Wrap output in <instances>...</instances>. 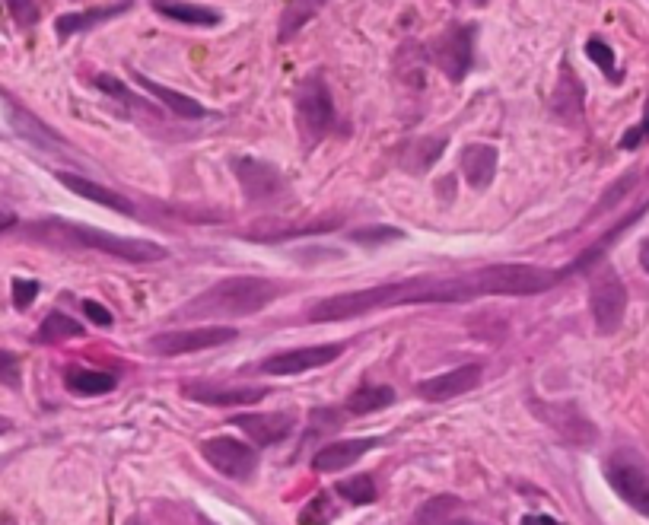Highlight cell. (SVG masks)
Masks as SVG:
<instances>
[{
  "label": "cell",
  "instance_id": "7402d4cb",
  "mask_svg": "<svg viewBox=\"0 0 649 525\" xmlns=\"http://www.w3.org/2000/svg\"><path fill=\"white\" fill-rule=\"evenodd\" d=\"M134 80L144 86L150 96L160 99L172 115L188 118V121H195V118H204V115H207V109H204L198 99H191V96H185V93H179V90H169V86L156 83V80H150V77H144V74H134Z\"/></svg>",
  "mask_w": 649,
  "mask_h": 525
},
{
  "label": "cell",
  "instance_id": "e575fe53",
  "mask_svg": "<svg viewBox=\"0 0 649 525\" xmlns=\"http://www.w3.org/2000/svg\"><path fill=\"white\" fill-rule=\"evenodd\" d=\"M35 296H39V284H35V280H23V277L13 280V306L16 309H29L35 303Z\"/></svg>",
  "mask_w": 649,
  "mask_h": 525
},
{
  "label": "cell",
  "instance_id": "d6a6232c",
  "mask_svg": "<svg viewBox=\"0 0 649 525\" xmlns=\"http://www.w3.org/2000/svg\"><path fill=\"white\" fill-rule=\"evenodd\" d=\"M23 379V366H20V357L10 354V350H0V382L10 385V389H16Z\"/></svg>",
  "mask_w": 649,
  "mask_h": 525
},
{
  "label": "cell",
  "instance_id": "d6986e66",
  "mask_svg": "<svg viewBox=\"0 0 649 525\" xmlns=\"http://www.w3.org/2000/svg\"><path fill=\"white\" fill-rule=\"evenodd\" d=\"M131 10V0H118V4H109V7H96V10H74V13H61L55 20V32L61 39L67 35H80L86 29H93L105 20H115V16L128 13Z\"/></svg>",
  "mask_w": 649,
  "mask_h": 525
},
{
  "label": "cell",
  "instance_id": "9a60e30c",
  "mask_svg": "<svg viewBox=\"0 0 649 525\" xmlns=\"http://www.w3.org/2000/svg\"><path fill=\"white\" fill-rule=\"evenodd\" d=\"M583 83L573 74L570 64H560V77L554 83V96H551V115L564 125H580L583 121Z\"/></svg>",
  "mask_w": 649,
  "mask_h": 525
},
{
  "label": "cell",
  "instance_id": "f6af8a7d",
  "mask_svg": "<svg viewBox=\"0 0 649 525\" xmlns=\"http://www.w3.org/2000/svg\"><path fill=\"white\" fill-rule=\"evenodd\" d=\"M204 525H210V522H204Z\"/></svg>",
  "mask_w": 649,
  "mask_h": 525
},
{
  "label": "cell",
  "instance_id": "8992f818",
  "mask_svg": "<svg viewBox=\"0 0 649 525\" xmlns=\"http://www.w3.org/2000/svg\"><path fill=\"white\" fill-rule=\"evenodd\" d=\"M589 312L599 335H615L627 312V287L615 268L602 265L589 284Z\"/></svg>",
  "mask_w": 649,
  "mask_h": 525
},
{
  "label": "cell",
  "instance_id": "d4e9b609",
  "mask_svg": "<svg viewBox=\"0 0 649 525\" xmlns=\"http://www.w3.org/2000/svg\"><path fill=\"white\" fill-rule=\"evenodd\" d=\"M392 401H395V392L389 389V385H363V389L350 392L347 411L350 414H373V411L389 408Z\"/></svg>",
  "mask_w": 649,
  "mask_h": 525
},
{
  "label": "cell",
  "instance_id": "5b68a950",
  "mask_svg": "<svg viewBox=\"0 0 649 525\" xmlns=\"http://www.w3.org/2000/svg\"><path fill=\"white\" fill-rule=\"evenodd\" d=\"M331 125H335V102H331L328 83L322 74H309L300 83V96H296V131L312 150L331 131Z\"/></svg>",
  "mask_w": 649,
  "mask_h": 525
},
{
  "label": "cell",
  "instance_id": "b9f144b4",
  "mask_svg": "<svg viewBox=\"0 0 649 525\" xmlns=\"http://www.w3.org/2000/svg\"><path fill=\"white\" fill-rule=\"evenodd\" d=\"M446 525H471V522H468V519H449Z\"/></svg>",
  "mask_w": 649,
  "mask_h": 525
},
{
  "label": "cell",
  "instance_id": "8d00e7d4",
  "mask_svg": "<svg viewBox=\"0 0 649 525\" xmlns=\"http://www.w3.org/2000/svg\"><path fill=\"white\" fill-rule=\"evenodd\" d=\"M83 312L90 315V322H93V325H102V328H109V325L115 322V319H112V312L105 309L102 303H96V300H83Z\"/></svg>",
  "mask_w": 649,
  "mask_h": 525
},
{
  "label": "cell",
  "instance_id": "484cf974",
  "mask_svg": "<svg viewBox=\"0 0 649 525\" xmlns=\"http://www.w3.org/2000/svg\"><path fill=\"white\" fill-rule=\"evenodd\" d=\"M83 335V325L77 319H70L64 312H48L45 322L35 331V341L39 344H58V341H67V338H80Z\"/></svg>",
  "mask_w": 649,
  "mask_h": 525
},
{
  "label": "cell",
  "instance_id": "1f68e13d",
  "mask_svg": "<svg viewBox=\"0 0 649 525\" xmlns=\"http://www.w3.org/2000/svg\"><path fill=\"white\" fill-rule=\"evenodd\" d=\"M350 239L360 242V245H373V242H395V239H405L401 230H392V226H366V230H354Z\"/></svg>",
  "mask_w": 649,
  "mask_h": 525
},
{
  "label": "cell",
  "instance_id": "52a82bcc",
  "mask_svg": "<svg viewBox=\"0 0 649 525\" xmlns=\"http://www.w3.org/2000/svg\"><path fill=\"white\" fill-rule=\"evenodd\" d=\"M605 478L615 487V494L634 506L640 516L649 519V468L637 459L634 452H615L605 462Z\"/></svg>",
  "mask_w": 649,
  "mask_h": 525
},
{
  "label": "cell",
  "instance_id": "f1b7e54d",
  "mask_svg": "<svg viewBox=\"0 0 649 525\" xmlns=\"http://www.w3.org/2000/svg\"><path fill=\"white\" fill-rule=\"evenodd\" d=\"M338 494L347 500V503H354V506H366V503H376V481L370 475H354V478H344L338 487Z\"/></svg>",
  "mask_w": 649,
  "mask_h": 525
},
{
  "label": "cell",
  "instance_id": "ac0fdd59",
  "mask_svg": "<svg viewBox=\"0 0 649 525\" xmlns=\"http://www.w3.org/2000/svg\"><path fill=\"white\" fill-rule=\"evenodd\" d=\"M185 395L214 408H239V405H258L268 395V389H223V385L195 382V385H185Z\"/></svg>",
  "mask_w": 649,
  "mask_h": 525
},
{
  "label": "cell",
  "instance_id": "74e56055",
  "mask_svg": "<svg viewBox=\"0 0 649 525\" xmlns=\"http://www.w3.org/2000/svg\"><path fill=\"white\" fill-rule=\"evenodd\" d=\"M96 86H99V90H105V93L118 96L121 102H131V93L125 90V83H118L115 77H105V74H99V77H96Z\"/></svg>",
  "mask_w": 649,
  "mask_h": 525
},
{
  "label": "cell",
  "instance_id": "7bdbcfd3",
  "mask_svg": "<svg viewBox=\"0 0 649 525\" xmlns=\"http://www.w3.org/2000/svg\"><path fill=\"white\" fill-rule=\"evenodd\" d=\"M0 525H16V522H13V519H4V522H0Z\"/></svg>",
  "mask_w": 649,
  "mask_h": 525
},
{
  "label": "cell",
  "instance_id": "7a4b0ae2",
  "mask_svg": "<svg viewBox=\"0 0 649 525\" xmlns=\"http://www.w3.org/2000/svg\"><path fill=\"white\" fill-rule=\"evenodd\" d=\"M277 296V287L265 277H226L210 287L204 296L179 309L185 315H255Z\"/></svg>",
  "mask_w": 649,
  "mask_h": 525
},
{
  "label": "cell",
  "instance_id": "4dcf8cb0",
  "mask_svg": "<svg viewBox=\"0 0 649 525\" xmlns=\"http://www.w3.org/2000/svg\"><path fill=\"white\" fill-rule=\"evenodd\" d=\"M335 516V503L328 494H315L303 510H300V525H328Z\"/></svg>",
  "mask_w": 649,
  "mask_h": 525
},
{
  "label": "cell",
  "instance_id": "60d3db41",
  "mask_svg": "<svg viewBox=\"0 0 649 525\" xmlns=\"http://www.w3.org/2000/svg\"><path fill=\"white\" fill-rule=\"evenodd\" d=\"M10 430V420L7 417H0V433H7Z\"/></svg>",
  "mask_w": 649,
  "mask_h": 525
},
{
  "label": "cell",
  "instance_id": "7c38bea8",
  "mask_svg": "<svg viewBox=\"0 0 649 525\" xmlns=\"http://www.w3.org/2000/svg\"><path fill=\"white\" fill-rule=\"evenodd\" d=\"M233 175L242 185V195L249 201H265L274 198L284 188V175H280L271 163L255 160V156H239L233 160Z\"/></svg>",
  "mask_w": 649,
  "mask_h": 525
},
{
  "label": "cell",
  "instance_id": "9c48e42d",
  "mask_svg": "<svg viewBox=\"0 0 649 525\" xmlns=\"http://www.w3.org/2000/svg\"><path fill=\"white\" fill-rule=\"evenodd\" d=\"M430 51H433L436 67H440L452 83L465 80L471 64H475V26L459 23V26L446 29L440 39L433 42Z\"/></svg>",
  "mask_w": 649,
  "mask_h": 525
},
{
  "label": "cell",
  "instance_id": "5bb4252c",
  "mask_svg": "<svg viewBox=\"0 0 649 525\" xmlns=\"http://www.w3.org/2000/svg\"><path fill=\"white\" fill-rule=\"evenodd\" d=\"M233 424L249 436L255 446H277L293 433L296 420L280 411V414H239L233 417Z\"/></svg>",
  "mask_w": 649,
  "mask_h": 525
},
{
  "label": "cell",
  "instance_id": "f35d334b",
  "mask_svg": "<svg viewBox=\"0 0 649 525\" xmlns=\"http://www.w3.org/2000/svg\"><path fill=\"white\" fill-rule=\"evenodd\" d=\"M16 220H20V217H16L10 207H0V236H4L7 230H13Z\"/></svg>",
  "mask_w": 649,
  "mask_h": 525
},
{
  "label": "cell",
  "instance_id": "277c9868",
  "mask_svg": "<svg viewBox=\"0 0 649 525\" xmlns=\"http://www.w3.org/2000/svg\"><path fill=\"white\" fill-rule=\"evenodd\" d=\"M51 230H58L67 242L83 245V249H99L112 258L131 261V265H150V261H163L166 249L150 239H131V236H115L105 230H93V226L80 223H48Z\"/></svg>",
  "mask_w": 649,
  "mask_h": 525
},
{
  "label": "cell",
  "instance_id": "4316f807",
  "mask_svg": "<svg viewBox=\"0 0 649 525\" xmlns=\"http://www.w3.org/2000/svg\"><path fill=\"white\" fill-rule=\"evenodd\" d=\"M13 128L20 131V137H26V140H32L35 147H48V150H55V147H61V140H58V134L55 131H48L42 121H35L29 112H23V109H13Z\"/></svg>",
  "mask_w": 649,
  "mask_h": 525
},
{
  "label": "cell",
  "instance_id": "2e32d148",
  "mask_svg": "<svg viewBox=\"0 0 649 525\" xmlns=\"http://www.w3.org/2000/svg\"><path fill=\"white\" fill-rule=\"evenodd\" d=\"M379 440L373 436H363V440H338V443H325L319 452L312 455V468L322 471V475H335L350 465H357L370 449H376Z\"/></svg>",
  "mask_w": 649,
  "mask_h": 525
},
{
  "label": "cell",
  "instance_id": "ee69618b",
  "mask_svg": "<svg viewBox=\"0 0 649 525\" xmlns=\"http://www.w3.org/2000/svg\"><path fill=\"white\" fill-rule=\"evenodd\" d=\"M475 4H478V7H484V4H487V0H475Z\"/></svg>",
  "mask_w": 649,
  "mask_h": 525
},
{
  "label": "cell",
  "instance_id": "6da1fadb",
  "mask_svg": "<svg viewBox=\"0 0 649 525\" xmlns=\"http://www.w3.org/2000/svg\"><path fill=\"white\" fill-rule=\"evenodd\" d=\"M478 300V290L471 277H411L398 284H379L363 290H344L335 296H325L309 309V322H344L360 319L376 309L395 306H417V303H468Z\"/></svg>",
  "mask_w": 649,
  "mask_h": 525
},
{
  "label": "cell",
  "instance_id": "f546056e",
  "mask_svg": "<svg viewBox=\"0 0 649 525\" xmlns=\"http://www.w3.org/2000/svg\"><path fill=\"white\" fill-rule=\"evenodd\" d=\"M586 55H589V61L602 70V74L608 77V80H621V74H618V67H615V51H611V45L608 42H602V39H589L586 42Z\"/></svg>",
  "mask_w": 649,
  "mask_h": 525
},
{
  "label": "cell",
  "instance_id": "44dd1931",
  "mask_svg": "<svg viewBox=\"0 0 649 525\" xmlns=\"http://www.w3.org/2000/svg\"><path fill=\"white\" fill-rule=\"evenodd\" d=\"M150 7L166 16V20H175V23H182V26H220L223 16L217 10H210V7H201V4H191V0H150Z\"/></svg>",
  "mask_w": 649,
  "mask_h": 525
},
{
  "label": "cell",
  "instance_id": "4fadbf2b",
  "mask_svg": "<svg viewBox=\"0 0 649 525\" xmlns=\"http://www.w3.org/2000/svg\"><path fill=\"white\" fill-rule=\"evenodd\" d=\"M481 376H484L481 363H462V366H452L449 373L417 382V395L427 398V401H449V398H459V395L475 389Z\"/></svg>",
  "mask_w": 649,
  "mask_h": 525
},
{
  "label": "cell",
  "instance_id": "836d02e7",
  "mask_svg": "<svg viewBox=\"0 0 649 525\" xmlns=\"http://www.w3.org/2000/svg\"><path fill=\"white\" fill-rule=\"evenodd\" d=\"M7 7L20 26H32L35 20H39V0H7Z\"/></svg>",
  "mask_w": 649,
  "mask_h": 525
},
{
  "label": "cell",
  "instance_id": "cb8c5ba5",
  "mask_svg": "<svg viewBox=\"0 0 649 525\" xmlns=\"http://www.w3.org/2000/svg\"><path fill=\"white\" fill-rule=\"evenodd\" d=\"M325 4H328V0H290L284 16H280V42H290L315 13L325 10Z\"/></svg>",
  "mask_w": 649,
  "mask_h": 525
},
{
  "label": "cell",
  "instance_id": "603a6c76",
  "mask_svg": "<svg viewBox=\"0 0 649 525\" xmlns=\"http://www.w3.org/2000/svg\"><path fill=\"white\" fill-rule=\"evenodd\" d=\"M64 385L74 395L93 398V395L112 392L118 385V376L115 373H102V370H86V366H70V370L64 373Z\"/></svg>",
  "mask_w": 649,
  "mask_h": 525
},
{
  "label": "cell",
  "instance_id": "ba28073f",
  "mask_svg": "<svg viewBox=\"0 0 649 525\" xmlns=\"http://www.w3.org/2000/svg\"><path fill=\"white\" fill-rule=\"evenodd\" d=\"M236 338L239 331L233 325H198L182 331H160V335L150 338V350L156 357H182V354H195V350L230 344Z\"/></svg>",
  "mask_w": 649,
  "mask_h": 525
},
{
  "label": "cell",
  "instance_id": "ffe728a7",
  "mask_svg": "<svg viewBox=\"0 0 649 525\" xmlns=\"http://www.w3.org/2000/svg\"><path fill=\"white\" fill-rule=\"evenodd\" d=\"M497 147L490 144H468L462 150V172L471 188H487L497 175Z\"/></svg>",
  "mask_w": 649,
  "mask_h": 525
},
{
  "label": "cell",
  "instance_id": "d590c367",
  "mask_svg": "<svg viewBox=\"0 0 649 525\" xmlns=\"http://www.w3.org/2000/svg\"><path fill=\"white\" fill-rule=\"evenodd\" d=\"M643 140H649V96H646V105H643V118L637 128H630L624 137H621V147L624 150H637Z\"/></svg>",
  "mask_w": 649,
  "mask_h": 525
},
{
  "label": "cell",
  "instance_id": "3957f363",
  "mask_svg": "<svg viewBox=\"0 0 649 525\" xmlns=\"http://www.w3.org/2000/svg\"><path fill=\"white\" fill-rule=\"evenodd\" d=\"M478 296H538L554 290L564 271H551L541 265H525V261H500V265H484L478 271H468Z\"/></svg>",
  "mask_w": 649,
  "mask_h": 525
},
{
  "label": "cell",
  "instance_id": "30bf717a",
  "mask_svg": "<svg viewBox=\"0 0 649 525\" xmlns=\"http://www.w3.org/2000/svg\"><path fill=\"white\" fill-rule=\"evenodd\" d=\"M201 455L230 481H249L258 468L255 449L233 440V436H210V440L201 443Z\"/></svg>",
  "mask_w": 649,
  "mask_h": 525
},
{
  "label": "cell",
  "instance_id": "83f0119b",
  "mask_svg": "<svg viewBox=\"0 0 649 525\" xmlns=\"http://www.w3.org/2000/svg\"><path fill=\"white\" fill-rule=\"evenodd\" d=\"M459 506L452 494H440V497H430L420 510L414 513V525H443L452 519V510Z\"/></svg>",
  "mask_w": 649,
  "mask_h": 525
},
{
  "label": "cell",
  "instance_id": "ab89813d",
  "mask_svg": "<svg viewBox=\"0 0 649 525\" xmlns=\"http://www.w3.org/2000/svg\"><path fill=\"white\" fill-rule=\"evenodd\" d=\"M640 265L649 274V239H643V245H640Z\"/></svg>",
  "mask_w": 649,
  "mask_h": 525
},
{
  "label": "cell",
  "instance_id": "e0dca14e",
  "mask_svg": "<svg viewBox=\"0 0 649 525\" xmlns=\"http://www.w3.org/2000/svg\"><path fill=\"white\" fill-rule=\"evenodd\" d=\"M58 182H61L64 188L74 191V195L86 198V201L102 204V207H109V210H121V214L134 217V204H131L125 195H118V191L105 188V185H99V182L83 179V175H77V172H58Z\"/></svg>",
  "mask_w": 649,
  "mask_h": 525
},
{
  "label": "cell",
  "instance_id": "8fae6325",
  "mask_svg": "<svg viewBox=\"0 0 649 525\" xmlns=\"http://www.w3.org/2000/svg\"><path fill=\"white\" fill-rule=\"evenodd\" d=\"M344 354L341 344H315V347H293L284 354H274L258 366L265 376H300L309 370H322V366L335 363Z\"/></svg>",
  "mask_w": 649,
  "mask_h": 525
}]
</instances>
